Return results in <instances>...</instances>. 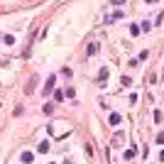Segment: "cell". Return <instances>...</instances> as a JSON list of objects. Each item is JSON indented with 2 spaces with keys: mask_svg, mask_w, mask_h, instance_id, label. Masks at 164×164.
<instances>
[{
  "mask_svg": "<svg viewBox=\"0 0 164 164\" xmlns=\"http://www.w3.org/2000/svg\"><path fill=\"white\" fill-rule=\"evenodd\" d=\"M54 81H57V76H49V78H47V83H44V91H42L44 95H47V93H49V91H52V86H54Z\"/></svg>",
  "mask_w": 164,
  "mask_h": 164,
  "instance_id": "obj_1",
  "label": "cell"
},
{
  "mask_svg": "<svg viewBox=\"0 0 164 164\" xmlns=\"http://www.w3.org/2000/svg\"><path fill=\"white\" fill-rule=\"evenodd\" d=\"M22 162H25V164H30V162H32V154H30V152H25V154H22Z\"/></svg>",
  "mask_w": 164,
  "mask_h": 164,
  "instance_id": "obj_2",
  "label": "cell"
},
{
  "mask_svg": "<svg viewBox=\"0 0 164 164\" xmlns=\"http://www.w3.org/2000/svg\"><path fill=\"white\" fill-rule=\"evenodd\" d=\"M147 3H157V0H147Z\"/></svg>",
  "mask_w": 164,
  "mask_h": 164,
  "instance_id": "obj_5",
  "label": "cell"
},
{
  "mask_svg": "<svg viewBox=\"0 0 164 164\" xmlns=\"http://www.w3.org/2000/svg\"><path fill=\"white\" fill-rule=\"evenodd\" d=\"M113 3H115V5H122V3H125V0H113Z\"/></svg>",
  "mask_w": 164,
  "mask_h": 164,
  "instance_id": "obj_4",
  "label": "cell"
},
{
  "mask_svg": "<svg viewBox=\"0 0 164 164\" xmlns=\"http://www.w3.org/2000/svg\"><path fill=\"white\" fill-rule=\"evenodd\" d=\"M120 122V115H110V125H118Z\"/></svg>",
  "mask_w": 164,
  "mask_h": 164,
  "instance_id": "obj_3",
  "label": "cell"
},
{
  "mask_svg": "<svg viewBox=\"0 0 164 164\" xmlns=\"http://www.w3.org/2000/svg\"><path fill=\"white\" fill-rule=\"evenodd\" d=\"M0 39H3V35H0Z\"/></svg>",
  "mask_w": 164,
  "mask_h": 164,
  "instance_id": "obj_6",
  "label": "cell"
}]
</instances>
